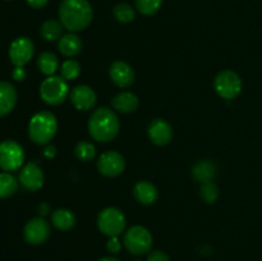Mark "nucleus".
<instances>
[{
    "mask_svg": "<svg viewBox=\"0 0 262 261\" xmlns=\"http://www.w3.org/2000/svg\"><path fill=\"white\" fill-rule=\"evenodd\" d=\"M59 18L69 32H79L92 22L94 10L87 0H63L59 5Z\"/></svg>",
    "mask_w": 262,
    "mask_h": 261,
    "instance_id": "nucleus-1",
    "label": "nucleus"
},
{
    "mask_svg": "<svg viewBox=\"0 0 262 261\" xmlns=\"http://www.w3.org/2000/svg\"><path fill=\"white\" fill-rule=\"evenodd\" d=\"M120 129L117 114L109 107L95 110L89 119V132L97 142H109L114 140Z\"/></svg>",
    "mask_w": 262,
    "mask_h": 261,
    "instance_id": "nucleus-2",
    "label": "nucleus"
},
{
    "mask_svg": "<svg viewBox=\"0 0 262 261\" xmlns=\"http://www.w3.org/2000/svg\"><path fill=\"white\" fill-rule=\"evenodd\" d=\"M58 130V122L53 113H36L28 124V136L37 145H48Z\"/></svg>",
    "mask_w": 262,
    "mask_h": 261,
    "instance_id": "nucleus-3",
    "label": "nucleus"
},
{
    "mask_svg": "<svg viewBox=\"0 0 262 261\" xmlns=\"http://www.w3.org/2000/svg\"><path fill=\"white\" fill-rule=\"evenodd\" d=\"M68 81L63 77L50 76L46 79H43L40 86V96L48 105H56L63 104L69 95Z\"/></svg>",
    "mask_w": 262,
    "mask_h": 261,
    "instance_id": "nucleus-4",
    "label": "nucleus"
},
{
    "mask_svg": "<svg viewBox=\"0 0 262 261\" xmlns=\"http://www.w3.org/2000/svg\"><path fill=\"white\" fill-rule=\"evenodd\" d=\"M123 243L133 255H145L152 247V235L142 225H135L127 230Z\"/></svg>",
    "mask_w": 262,
    "mask_h": 261,
    "instance_id": "nucleus-5",
    "label": "nucleus"
},
{
    "mask_svg": "<svg viewBox=\"0 0 262 261\" xmlns=\"http://www.w3.org/2000/svg\"><path fill=\"white\" fill-rule=\"evenodd\" d=\"M125 216L117 207H106L97 216L100 232L109 237H118L125 229Z\"/></svg>",
    "mask_w": 262,
    "mask_h": 261,
    "instance_id": "nucleus-6",
    "label": "nucleus"
},
{
    "mask_svg": "<svg viewBox=\"0 0 262 261\" xmlns=\"http://www.w3.org/2000/svg\"><path fill=\"white\" fill-rule=\"evenodd\" d=\"M25 161V151L18 142L5 140L0 142V168L4 171L18 170Z\"/></svg>",
    "mask_w": 262,
    "mask_h": 261,
    "instance_id": "nucleus-7",
    "label": "nucleus"
},
{
    "mask_svg": "<svg viewBox=\"0 0 262 261\" xmlns=\"http://www.w3.org/2000/svg\"><path fill=\"white\" fill-rule=\"evenodd\" d=\"M215 91L222 99L233 100L242 91V79L235 72L222 71L214 81Z\"/></svg>",
    "mask_w": 262,
    "mask_h": 261,
    "instance_id": "nucleus-8",
    "label": "nucleus"
},
{
    "mask_svg": "<svg viewBox=\"0 0 262 261\" xmlns=\"http://www.w3.org/2000/svg\"><path fill=\"white\" fill-rule=\"evenodd\" d=\"M35 54V45L28 37H18L10 44L9 59L14 67H25Z\"/></svg>",
    "mask_w": 262,
    "mask_h": 261,
    "instance_id": "nucleus-9",
    "label": "nucleus"
},
{
    "mask_svg": "<svg viewBox=\"0 0 262 261\" xmlns=\"http://www.w3.org/2000/svg\"><path fill=\"white\" fill-rule=\"evenodd\" d=\"M23 237L30 245H42L50 237V225L43 217H33L25 225Z\"/></svg>",
    "mask_w": 262,
    "mask_h": 261,
    "instance_id": "nucleus-10",
    "label": "nucleus"
},
{
    "mask_svg": "<svg viewBox=\"0 0 262 261\" xmlns=\"http://www.w3.org/2000/svg\"><path fill=\"white\" fill-rule=\"evenodd\" d=\"M125 160L122 156V154L117 151H107L100 156L97 161V169L100 173L109 178L120 176L124 171Z\"/></svg>",
    "mask_w": 262,
    "mask_h": 261,
    "instance_id": "nucleus-11",
    "label": "nucleus"
},
{
    "mask_svg": "<svg viewBox=\"0 0 262 261\" xmlns=\"http://www.w3.org/2000/svg\"><path fill=\"white\" fill-rule=\"evenodd\" d=\"M43 181H45V177L37 164L28 163L20 169L19 183L27 191H38L43 186Z\"/></svg>",
    "mask_w": 262,
    "mask_h": 261,
    "instance_id": "nucleus-12",
    "label": "nucleus"
},
{
    "mask_svg": "<svg viewBox=\"0 0 262 261\" xmlns=\"http://www.w3.org/2000/svg\"><path fill=\"white\" fill-rule=\"evenodd\" d=\"M109 74L112 81L120 89H127L135 82V71L128 63L117 60L110 66Z\"/></svg>",
    "mask_w": 262,
    "mask_h": 261,
    "instance_id": "nucleus-13",
    "label": "nucleus"
},
{
    "mask_svg": "<svg viewBox=\"0 0 262 261\" xmlns=\"http://www.w3.org/2000/svg\"><path fill=\"white\" fill-rule=\"evenodd\" d=\"M96 94L87 84H79L71 92V101L78 110H90L96 104Z\"/></svg>",
    "mask_w": 262,
    "mask_h": 261,
    "instance_id": "nucleus-14",
    "label": "nucleus"
},
{
    "mask_svg": "<svg viewBox=\"0 0 262 261\" xmlns=\"http://www.w3.org/2000/svg\"><path fill=\"white\" fill-rule=\"evenodd\" d=\"M148 137L158 146H165L173 138V128L165 119H155L148 127Z\"/></svg>",
    "mask_w": 262,
    "mask_h": 261,
    "instance_id": "nucleus-15",
    "label": "nucleus"
},
{
    "mask_svg": "<svg viewBox=\"0 0 262 261\" xmlns=\"http://www.w3.org/2000/svg\"><path fill=\"white\" fill-rule=\"evenodd\" d=\"M17 90L12 83L0 81V117L9 114L17 104Z\"/></svg>",
    "mask_w": 262,
    "mask_h": 261,
    "instance_id": "nucleus-16",
    "label": "nucleus"
},
{
    "mask_svg": "<svg viewBox=\"0 0 262 261\" xmlns=\"http://www.w3.org/2000/svg\"><path fill=\"white\" fill-rule=\"evenodd\" d=\"M133 196L140 204L152 205L158 201L159 192L152 183L147 181H141L136 183L133 188Z\"/></svg>",
    "mask_w": 262,
    "mask_h": 261,
    "instance_id": "nucleus-17",
    "label": "nucleus"
},
{
    "mask_svg": "<svg viewBox=\"0 0 262 261\" xmlns=\"http://www.w3.org/2000/svg\"><path fill=\"white\" fill-rule=\"evenodd\" d=\"M138 104H140L138 97L132 92H120L113 99V107L123 114L133 113L138 107Z\"/></svg>",
    "mask_w": 262,
    "mask_h": 261,
    "instance_id": "nucleus-18",
    "label": "nucleus"
},
{
    "mask_svg": "<svg viewBox=\"0 0 262 261\" xmlns=\"http://www.w3.org/2000/svg\"><path fill=\"white\" fill-rule=\"evenodd\" d=\"M58 46H59V51H60L64 56L72 58V56H76L81 53L82 41L78 36L71 32L61 36L60 40H59L58 42Z\"/></svg>",
    "mask_w": 262,
    "mask_h": 261,
    "instance_id": "nucleus-19",
    "label": "nucleus"
},
{
    "mask_svg": "<svg viewBox=\"0 0 262 261\" xmlns=\"http://www.w3.org/2000/svg\"><path fill=\"white\" fill-rule=\"evenodd\" d=\"M216 165L210 160H201L193 166L192 169V176L196 181L205 183V182H211L216 176Z\"/></svg>",
    "mask_w": 262,
    "mask_h": 261,
    "instance_id": "nucleus-20",
    "label": "nucleus"
},
{
    "mask_svg": "<svg viewBox=\"0 0 262 261\" xmlns=\"http://www.w3.org/2000/svg\"><path fill=\"white\" fill-rule=\"evenodd\" d=\"M51 223L59 230H69L76 225V216L68 209H58L51 214Z\"/></svg>",
    "mask_w": 262,
    "mask_h": 261,
    "instance_id": "nucleus-21",
    "label": "nucleus"
},
{
    "mask_svg": "<svg viewBox=\"0 0 262 261\" xmlns=\"http://www.w3.org/2000/svg\"><path fill=\"white\" fill-rule=\"evenodd\" d=\"M37 66L40 68L41 73L49 77L54 76L55 72L59 69L58 56L55 54L50 53V51H45V53L40 54V56H38Z\"/></svg>",
    "mask_w": 262,
    "mask_h": 261,
    "instance_id": "nucleus-22",
    "label": "nucleus"
},
{
    "mask_svg": "<svg viewBox=\"0 0 262 261\" xmlns=\"http://www.w3.org/2000/svg\"><path fill=\"white\" fill-rule=\"evenodd\" d=\"M18 189V182L9 171L0 173V200L13 196Z\"/></svg>",
    "mask_w": 262,
    "mask_h": 261,
    "instance_id": "nucleus-23",
    "label": "nucleus"
},
{
    "mask_svg": "<svg viewBox=\"0 0 262 261\" xmlns=\"http://www.w3.org/2000/svg\"><path fill=\"white\" fill-rule=\"evenodd\" d=\"M63 33V25L55 19H48L41 26V36L46 41L60 40Z\"/></svg>",
    "mask_w": 262,
    "mask_h": 261,
    "instance_id": "nucleus-24",
    "label": "nucleus"
},
{
    "mask_svg": "<svg viewBox=\"0 0 262 261\" xmlns=\"http://www.w3.org/2000/svg\"><path fill=\"white\" fill-rule=\"evenodd\" d=\"M113 14H114L115 19L120 23H129L136 17L133 8L127 3H120V4L115 5Z\"/></svg>",
    "mask_w": 262,
    "mask_h": 261,
    "instance_id": "nucleus-25",
    "label": "nucleus"
},
{
    "mask_svg": "<svg viewBox=\"0 0 262 261\" xmlns=\"http://www.w3.org/2000/svg\"><path fill=\"white\" fill-rule=\"evenodd\" d=\"M61 77H63L66 81H73L81 73V66L77 60H73V59H68V60L64 61L61 64L60 68Z\"/></svg>",
    "mask_w": 262,
    "mask_h": 261,
    "instance_id": "nucleus-26",
    "label": "nucleus"
},
{
    "mask_svg": "<svg viewBox=\"0 0 262 261\" xmlns=\"http://www.w3.org/2000/svg\"><path fill=\"white\" fill-rule=\"evenodd\" d=\"M76 155L79 160L82 161H90L95 158L96 155V148L89 141H81L77 143L76 146Z\"/></svg>",
    "mask_w": 262,
    "mask_h": 261,
    "instance_id": "nucleus-27",
    "label": "nucleus"
},
{
    "mask_svg": "<svg viewBox=\"0 0 262 261\" xmlns=\"http://www.w3.org/2000/svg\"><path fill=\"white\" fill-rule=\"evenodd\" d=\"M163 0H136L138 12L143 15H152L159 12Z\"/></svg>",
    "mask_w": 262,
    "mask_h": 261,
    "instance_id": "nucleus-28",
    "label": "nucleus"
},
{
    "mask_svg": "<svg viewBox=\"0 0 262 261\" xmlns=\"http://www.w3.org/2000/svg\"><path fill=\"white\" fill-rule=\"evenodd\" d=\"M200 194L206 204H214L219 197V189H217L216 184L212 182H205L201 184Z\"/></svg>",
    "mask_w": 262,
    "mask_h": 261,
    "instance_id": "nucleus-29",
    "label": "nucleus"
},
{
    "mask_svg": "<svg viewBox=\"0 0 262 261\" xmlns=\"http://www.w3.org/2000/svg\"><path fill=\"white\" fill-rule=\"evenodd\" d=\"M106 248L109 252L112 253H118L122 248V243H120L119 238L118 237H110L109 241L106 243Z\"/></svg>",
    "mask_w": 262,
    "mask_h": 261,
    "instance_id": "nucleus-30",
    "label": "nucleus"
},
{
    "mask_svg": "<svg viewBox=\"0 0 262 261\" xmlns=\"http://www.w3.org/2000/svg\"><path fill=\"white\" fill-rule=\"evenodd\" d=\"M147 261H170V258L163 251H152L148 255Z\"/></svg>",
    "mask_w": 262,
    "mask_h": 261,
    "instance_id": "nucleus-31",
    "label": "nucleus"
},
{
    "mask_svg": "<svg viewBox=\"0 0 262 261\" xmlns=\"http://www.w3.org/2000/svg\"><path fill=\"white\" fill-rule=\"evenodd\" d=\"M12 77L13 79H15V81L20 82L23 81V79H26V77H27V72H26V69L23 68V67H15L12 72Z\"/></svg>",
    "mask_w": 262,
    "mask_h": 261,
    "instance_id": "nucleus-32",
    "label": "nucleus"
},
{
    "mask_svg": "<svg viewBox=\"0 0 262 261\" xmlns=\"http://www.w3.org/2000/svg\"><path fill=\"white\" fill-rule=\"evenodd\" d=\"M49 3V0H27V4L35 9H41Z\"/></svg>",
    "mask_w": 262,
    "mask_h": 261,
    "instance_id": "nucleus-33",
    "label": "nucleus"
},
{
    "mask_svg": "<svg viewBox=\"0 0 262 261\" xmlns=\"http://www.w3.org/2000/svg\"><path fill=\"white\" fill-rule=\"evenodd\" d=\"M55 154H56V150H55V147H54V146H48V147L45 148V150H43V155L46 156V158H54V156H55Z\"/></svg>",
    "mask_w": 262,
    "mask_h": 261,
    "instance_id": "nucleus-34",
    "label": "nucleus"
},
{
    "mask_svg": "<svg viewBox=\"0 0 262 261\" xmlns=\"http://www.w3.org/2000/svg\"><path fill=\"white\" fill-rule=\"evenodd\" d=\"M38 211H40L41 215H46L49 211V206L46 204H42L40 207H38Z\"/></svg>",
    "mask_w": 262,
    "mask_h": 261,
    "instance_id": "nucleus-35",
    "label": "nucleus"
},
{
    "mask_svg": "<svg viewBox=\"0 0 262 261\" xmlns=\"http://www.w3.org/2000/svg\"><path fill=\"white\" fill-rule=\"evenodd\" d=\"M99 261H120V260H118V258H115V257H104Z\"/></svg>",
    "mask_w": 262,
    "mask_h": 261,
    "instance_id": "nucleus-36",
    "label": "nucleus"
}]
</instances>
